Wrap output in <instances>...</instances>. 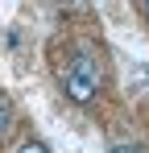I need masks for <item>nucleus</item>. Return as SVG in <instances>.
<instances>
[{"label":"nucleus","instance_id":"nucleus-4","mask_svg":"<svg viewBox=\"0 0 149 153\" xmlns=\"http://www.w3.org/2000/svg\"><path fill=\"white\" fill-rule=\"evenodd\" d=\"M108 153H141V149H137V145H124V141H120V145H112Z\"/></svg>","mask_w":149,"mask_h":153},{"label":"nucleus","instance_id":"nucleus-2","mask_svg":"<svg viewBox=\"0 0 149 153\" xmlns=\"http://www.w3.org/2000/svg\"><path fill=\"white\" fill-rule=\"evenodd\" d=\"M13 124H17V108H13L8 95H0V141L13 132Z\"/></svg>","mask_w":149,"mask_h":153},{"label":"nucleus","instance_id":"nucleus-1","mask_svg":"<svg viewBox=\"0 0 149 153\" xmlns=\"http://www.w3.org/2000/svg\"><path fill=\"white\" fill-rule=\"evenodd\" d=\"M99 83H104V71H99V58L91 50H74L71 62L62 66V95L79 108L95 103L99 95Z\"/></svg>","mask_w":149,"mask_h":153},{"label":"nucleus","instance_id":"nucleus-3","mask_svg":"<svg viewBox=\"0 0 149 153\" xmlns=\"http://www.w3.org/2000/svg\"><path fill=\"white\" fill-rule=\"evenodd\" d=\"M17 153H50V145H46V141H37V137H29V141L17 145Z\"/></svg>","mask_w":149,"mask_h":153},{"label":"nucleus","instance_id":"nucleus-5","mask_svg":"<svg viewBox=\"0 0 149 153\" xmlns=\"http://www.w3.org/2000/svg\"><path fill=\"white\" fill-rule=\"evenodd\" d=\"M145 13H149V0H145Z\"/></svg>","mask_w":149,"mask_h":153}]
</instances>
